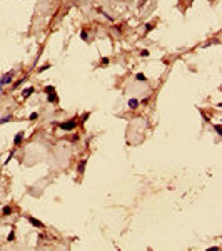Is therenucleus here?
<instances>
[{
	"mask_svg": "<svg viewBox=\"0 0 222 251\" xmlns=\"http://www.w3.org/2000/svg\"><path fill=\"white\" fill-rule=\"evenodd\" d=\"M75 126H77V121H68V122H62L60 127L62 129H67V131H72Z\"/></svg>",
	"mask_w": 222,
	"mask_h": 251,
	"instance_id": "nucleus-1",
	"label": "nucleus"
},
{
	"mask_svg": "<svg viewBox=\"0 0 222 251\" xmlns=\"http://www.w3.org/2000/svg\"><path fill=\"white\" fill-rule=\"evenodd\" d=\"M45 92H49V100H50V102H57V97H55V94H54V87H47Z\"/></svg>",
	"mask_w": 222,
	"mask_h": 251,
	"instance_id": "nucleus-2",
	"label": "nucleus"
},
{
	"mask_svg": "<svg viewBox=\"0 0 222 251\" xmlns=\"http://www.w3.org/2000/svg\"><path fill=\"white\" fill-rule=\"evenodd\" d=\"M29 221L32 223L33 226H37V228H43V223H40L39 219H35V218H32V216H29Z\"/></svg>",
	"mask_w": 222,
	"mask_h": 251,
	"instance_id": "nucleus-3",
	"label": "nucleus"
},
{
	"mask_svg": "<svg viewBox=\"0 0 222 251\" xmlns=\"http://www.w3.org/2000/svg\"><path fill=\"white\" fill-rule=\"evenodd\" d=\"M85 164H87V161H80L79 168H77V171H79V174H84V171H85Z\"/></svg>",
	"mask_w": 222,
	"mask_h": 251,
	"instance_id": "nucleus-4",
	"label": "nucleus"
},
{
	"mask_svg": "<svg viewBox=\"0 0 222 251\" xmlns=\"http://www.w3.org/2000/svg\"><path fill=\"white\" fill-rule=\"evenodd\" d=\"M10 80H12V72H10V74H5V75H4V79H2V82H0V84H8Z\"/></svg>",
	"mask_w": 222,
	"mask_h": 251,
	"instance_id": "nucleus-5",
	"label": "nucleus"
},
{
	"mask_svg": "<svg viewBox=\"0 0 222 251\" xmlns=\"http://www.w3.org/2000/svg\"><path fill=\"white\" fill-rule=\"evenodd\" d=\"M2 214H4V216L12 214V208H10V206H5V208H4V211H2Z\"/></svg>",
	"mask_w": 222,
	"mask_h": 251,
	"instance_id": "nucleus-6",
	"label": "nucleus"
},
{
	"mask_svg": "<svg viewBox=\"0 0 222 251\" xmlns=\"http://www.w3.org/2000/svg\"><path fill=\"white\" fill-rule=\"evenodd\" d=\"M32 92H33V89H32V87H29V89H27V90H24V97H29Z\"/></svg>",
	"mask_w": 222,
	"mask_h": 251,
	"instance_id": "nucleus-7",
	"label": "nucleus"
},
{
	"mask_svg": "<svg viewBox=\"0 0 222 251\" xmlns=\"http://www.w3.org/2000/svg\"><path fill=\"white\" fill-rule=\"evenodd\" d=\"M22 136H24V132H18V134H17V137H15V144H20Z\"/></svg>",
	"mask_w": 222,
	"mask_h": 251,
	"instance_id": "nucleus-8",
	"label": "nucleus"
},
{
	"mask_svg": "<svg viewBox=\"0 0 222 251\" xmlns=\"http://www.w3.org/2000/svg\"><path fill=\"white\" fill-rule=\"evenodd\" d=\"M129 106H130L132 109H135V107H137V100H129Z\"/></svg>",
	"mask_w": 222,
	"mask_h": 251,
	"instance_id": "nucleus-9",
	"label": "nucleus"
},
{
	"mask_svg": "<svg viewBox=\"0 0 222 251\" xmlns=\"http://www.w3.org/2000/svg\"><path fill=\"white\" fill-rule=\"evenodd\" d=\"M137 79H139V80H142V82H144V80H145V75H144V74H137Z\"/></svg>",
	"mask_w": 222,
	"mask_h": 251,
	"instance_id": "nucleus-10",
	"label": "nucleus"
},
{
	"mask_svg": "<svg viewBox=\"0 0 222 251\" xmlns=\"http://www.w3.org/2000/svg\"><path fill=\"white\" fill-rule=\"evenodd\" d=\"M49 67H50V65H49V64H45V65H42V67H40V69H39V72H43V70H45V69H49Z\"/></svg>",
	"mask_w": 222,
	"mask_h": 251,
	"instance_id": "nucleus-11",
	"label": "nucleus"
},
{
	"mask_svg": "<svg viewBox=\"0 0 222 251\" xmlns=\"http://www.w3.org/2000/svg\"><path fill=\"white\" fill-rule=\"evenodd\" d=\"M37 117H39V114H37V112H33V114H30V119H32V121H33V119H37Z\"/></svg>",
	"mask_w": 222,
	"mask_h": 251,
	"instance_id": "nucleus-12",
	"label": "nucleus"
},
{
	"mask_svg": "<svg viewBox=\"0 0 222 251\" xmlns=\"http://www.w3.org/2000/svg\"><path fill=\"white\" fill-rule=\"evenodd\" d=\"M140 54H142L144 57H147V55H149V50H142V52H140Z\"/></svg>",
	"mask_w": 222,
	"mask_h": 251,
	"instance_id": "nucleus-13",
	"label": "nucleus"
}]
</instances>
